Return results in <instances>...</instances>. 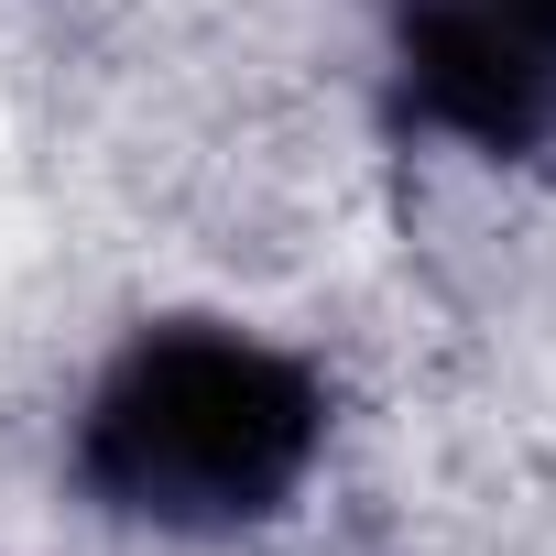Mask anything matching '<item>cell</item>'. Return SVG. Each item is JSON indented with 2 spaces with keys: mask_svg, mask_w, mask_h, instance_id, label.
<instances>
[{
  "mask_svg": "<svg viewBox=\"0 0 556 556\" xmlns=\"http://www.w3.org/2000/svg\"><path fill=\"white\" fill-rule=\"evenodd\" d=\"M328 447V382L240 328H142L88 415H77V480L164 534H229L262 523Z\"/></svg>",
  "mask_w": 556,
  "mask_h": 556,
  "instance_id": "6da1fadb",
  "label": "cell"
},
{
  "mask_svg": "<svg viewBox=\"0 0 556 556\" xmlns=\"http://www.w3.org/2000/svg\"><path fill=\"white\" fill-rule=\"evenodd\" d=\"M404 110L447 142L523 153L556 131V0H393Z\"/></svg>",
  "mask_w": 556,
  "mask_h": 556,
  "instance_id": "7a4b0ae2",
  "label": "cell"
}]
</instances>
